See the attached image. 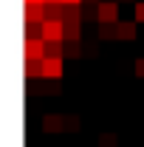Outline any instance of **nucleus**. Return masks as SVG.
I'll list each match as a JSON object with an SVG mask.
<instances>
[{
	"label": "nucleus",
	"instance_id": "1",
	"mask_svg": "<svg viewBox=\"0 0 144 147\" xmlns=\"http://www.w3.org/2000/svg\"><path fill=\"white\" fill-rule=\"evenodd\" d=\"M96 20L108 23V26H116L119 23V0H102L96 6Z\"/></svg>",
	"mask_w": 144,
	"mask_h": 147
},
{
	"label": "nucleus",
	"instance_id": "2",
	"mask_svg": "<svg viewBox=\"0 0 144 147\" xmlns=\"http://www.w3.org/2000/svg\"><path fill=\"white\" fill-rule=\"evenodd\" d=\"M45 57V40L42 37H26L23 40V59H42Z\"/></svg>",
	"mask_w": 144,
	"mask_h": 147
},
{
	"label": "nucleus",
	"instance_id": "3",
	"mask_svg": "<svg viewBox=\"0 0 144 147\" xmlns=\"http://www.w3.org/2000/svg\"><path fill=\"white\" fill-rule=\"evenodd\" d=\"M42 40H62L65 42V20H42Z\"/></svg>",
	"mask_w": 144,
	"mask_h": 147
},
{
	"label": "nucleus",
	"instance_id": "4",
	"mask_svg": "<svg viewBox=\"0 0 144 147\" xmlns=\"http://www.w3.org/2000/svg\"><path fill=\"white\" fill-rule=\"evenodd\" d=\"M59 76H62V59L42 57V79H59Z\"/></svg>",
	"mask_w": 144,
	"mask_h": 147
},
{
	"label": "nucleus",
	"instance_id": "5",
	"mask_svg": "<svg viewBox=\"0 0 144 147\" xmlns=\"http://www.w3.org/2000/svg\"><path fill=\"white\" fill-rule=\"evenodd\" d=\"M23 20L26 23H42L45 20V3H26Z\"/></svg>",
	"mask_w": 144,
	"mask_h": 147
},
{
	"label": "nucleus",
	"instance_id": "6",
	"mask_svg": "<svg viewBox=\"0 0 144 147\" xmlns=\"http://www.w3.org/2000/svg\"><path fill=\"white\" fill-rule=\"evenodd\" d=\"M42 130H45V133H59V130H65V116H62V113H45V116H42Z\"/></svg>",
	"mask_w": 144,
	"mask_h": 147
},
{
	"label": "nucleus",
	"instance_id": "7",
	"mask_svg": "<svg viewBox=\"0 0 144 147\" xmlns=\"http://www.w3.org/2000/svg\"><path fill=\"white\" fill-rule=\"evenodd\" d=\"M136 34H139L136 31V20H119L116 23V37L119 40H133Z\"/></svg>",
	"mask_w": 144,
	"mask_h": 147
},
{
	"label": "nucleus",
	"instance_id": "8",
	"mask_svg": "<svg viewBox=\"0 0 144 147\" xmlns=\"http://www.w3.org/2000/svg\"><path fill=\"white\" fill-rule=\"evenodd\" d=\"M23 74H26V79L42 76V59H23Z\"/></svg>",
	"mask_w": 144,
	"mask_h": 147
},
{
	"label": "nucleus",
	"instance_id": "9",
	"mask_svg": "<svg viewBox=\"0 0 144 147\" xmlns=\"http://www.w3.org/2000/svg\"><path fill=\"white\" fill-rule=\"evenodd\" d=\"M45 20H65V3H45Z\"/></svg>",
	"mask_w": 144,
	"mask_h": 147
},
{
	"label": "nucleus",
	"instance_id": "10",
	"mask_svg": "<svg viewBox=\"0 0 144 147\" xmlns=\"http://www.w3.org/2000/svg\"><path fill=\"white\" fill-rule=\"evenodd\" d=\"M45 57H65V42L62 40H45Z\"/></svg>",
	"mask_w": 144,
	"mask_h": 147
},
{
	"label": "nucleus",
	"instance_id": "11",
	"mask_svg": "<svg viewBox=\"0 0 144 147\" xmlns=\"http://www.w3.org/2000/svg\"><path fill=\"white\" fill-rule=\"evenodd\" d=\"M79 23H65V42H79Z\"/></svg>",
	"mask_w": 144,
	"mask_h": 147
},
{
	"label": "nucleus",
	"instance_id": "12",
	"mask_svg": "<svg viewBox=\"0 0 144 147\" xmlns=\"http://www.w3.org/2000/svg\"><path fill=\"white\" fill-rule=\"evenodd\" d=\"M119 144V139H116V133H102V136H99V147H116Z\"/></svg>",
	"mask_w": 144,
	"mask_h": 147
},
{
	"label": "nucleus",
	"instance_id": "13",
	"mask_svg": "<svg viewBox=\"0 0 144 147\" xmlns=\"http://www.w3.org/2000/svg\"><path fill=\"white\" fill-rule=\"evenodd\" d=\"M110 37H116V26L102 23V26H99V40H110Z\"/></svg>",
	"mask_w": 144,
	"mask_h": 147
},
{
	"label": "nucleus",
	"instance_id": "14",
	"mask_svg": "<svg viewBox=\"0 0 144 147\" xmlns=\"http://www.w3.org/2000/svg\"><path fill=\"white\" fill-rule=\"evenodd\" d=\"M79 54H82L79 42H65V57H79Z\"/></svg>",
	"mask_w": 144,
	"mask_h": 147
},
{
	"label": "nucleus",
	"instance_id": "15",
	"mask_svg": "<svg viewBox=\"0 0 144 147\" xmlns=\"http://www.w3.org/2000/svg\"><path fill=\"white\" fill-rule=\"evenodd\" d=\"M65 130H79V116H76V113L65 116Z\"/></svg>",
	"mask_w": 144,
	"mask_h": 147
},
{
	"label": "nucleus",
	"instance_id": "16",
	"mask_svg": "<svg viewBox=\"0 0 144 147\" xmlns=\"http://www.w3.org/2000/svg\"><path fill=\"white\" fill-rule=\"evenodd\" d=\"M133 71H136V76H144V57H136V62H133Z\"/></svg>",
	"mask_w": 144,
	"mask_h": 147
},
{
	"label": "nucleus",
	"instance_id": "17",
	"mask_svg": "<svg viewBox=\"0 0 144 147\" xmlns=\"http://www.w3.org/2000/svg\"><path fill=\"white\" fill-rule=\"evenodd\" d=\"M136 20H144V0L136 3Z\"/></svg>",
	"mask_w": 144,
	"mask_h": 147
},
{
	"label": "nucleus",
	"instance_id": "18",
	"mask_svg": "<svg viewBox=\"0 0 144 147\" xmlns=\"http://www.w3.org/2000/svg\"><path fill=\"white\" fill-rule=\"evenodd\" d=\"M65 6H73V3H85V0H62Z\"/></svg>",
	"mask_w": 144,
	"mask_h": 147
},
{
	"label": "nucleus",
	"instance_id": "19",
	"mask_svg": "<svg viewBox=\"0 0 144 147\" xmlns=\"http://www.w3.org/2000/svg\"><path fill=\"white\" fill-rule=\"evenodd\" d=\"M85 3H96V6H99V3H102V0H85Z\"/></svg>",
	"mask_w": 144,
	"mask_h": 147
},
{
	"label": "nucleus",
	"instance_id": "20",
	"mask_svg": "<svg viewBox=\"0 0 144 147\" xmlns=\"http://www.w3.org/2000/svg\"><path fill=\"white\" fill-rule=\"evenodd\" d=\"M26 3H45V0H26Z\"/></svg>",
	"mask_w": 144,
	"mask_h": 147
},
{
	"label": "nucleus",
	"instance_id": "21",
	"mask_svg": "<svg viewBox=\"0 0 144 147\" xmlns=\"http://www.w3.org/2000/svg\"><path fill=\"white\" fill-rule=\"evenodd\" d=\"M45 3H62V0H45Z\"/></svg>",
	"mask_w": 144,
	"mask_h": 147
}]
</instances>
